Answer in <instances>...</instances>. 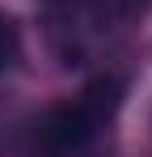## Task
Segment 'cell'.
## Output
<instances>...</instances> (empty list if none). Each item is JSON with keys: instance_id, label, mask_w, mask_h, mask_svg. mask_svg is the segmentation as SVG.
I'll use <instances>...</instances> for the list:
<instances>
[{"instance_id": "6da1fadb", "label": "cell", "mask_w": 152, "mask_h": 157, "mask_svg": "<svg viewBox=\"0 0 152 157\" xmlns=\"http://www.w3.org/2000/svg\"><path fill=\"white\" fill-rule=\"evenodd\" d=\"M127 85L123 77H97L76 102L55 106L47 119L38 123V140L47 157H80L101 140V132L114 123L118 106H123Z\"/></svg>"}, {"instance_id": "7a4b0ae2", "label": "cell", "mask_w": 152, "mask_h": 157, "mask_svg": "<svg viewBox=\"0 0 152 157\" xmlns=\"http://www.w3.org/2000/svg\"><path fill=\"white\" fill-rule=\"evenodd\" d=\"M21 59V34L13 26V17H0V72H9Z\"/></svg>"}, {"instance_id": "3957f363", "label": "cell", "mask_w": 152, "mask_h": 157, "mask_svg": "<svg viewBox=\"0 0 152 157\" xmlns=\"http://www.w3.org/2000/svg\"><path fill=\"white\" fill-rule=\"evenodd\" d=\"M123 4H127V13H139V9H144L148 0H123Z\"/></svg>"}]
</instances>
